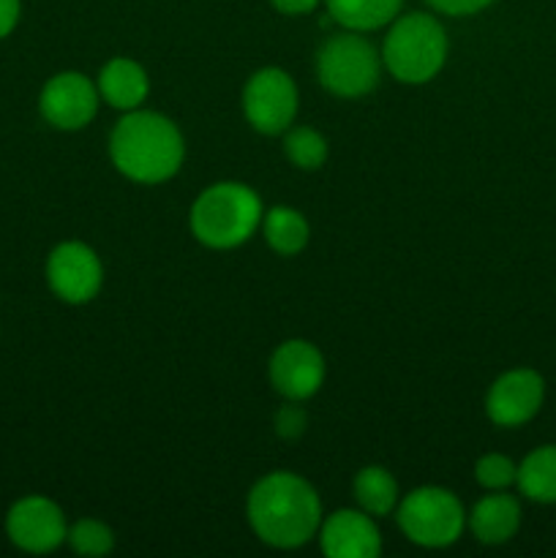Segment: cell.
I'll list each match as a JSON object with an SVG mask.
<instances>
[{"instance_id": "obj_1", "label": "cell", "mask_w": 556, "mask_h": 558, "mask_svg": "<svg viewBox=\"0 0 556 558\" xmlns=\"http://www.w3.org/2000/svg\"><path fill=\"white\" fill-rule=\"evenodd\" d=\"M249 521L262 543L300 548L322 526L319 496L298 474H267L249 496Z\"/></svg>"}, {"instance_id": "obj_2", "label": "cell", "mask_w": 556, "mask_h": 558, "mask_svg": "<svg viewBox=\"0 0 556 558\" xmlns=\"http://www.w3.org/2000/svg\"><path fill=\"white\" fill-rule=\"evenodd\" d=\"M109 153L125 178L136 183H161L183 163V136L164 114L131 109L114 125Z\"/></svg>"}, {"instance_id": "obj_3", "label": "cell", "mask_w": 556, "mask_h": 558, "mask_svg": "<svg viewBox=\"0 0 556 558\" xmlns=\"http://www.w3.org/2000/svg\"><path fill=\"white\" fill-rule=\"evenodd\" d=\"M262 223V202L249 185L216 183L202 191L191 210L196 240L210 248H234Z\"/></svg>"}, {"instance_id": "obj_4", "label": "cell", "mask_w": 556, "mask_h": 558, "mask_svg": "<svg viewBox=\"0 0 556 558\" xmlns=\"http://www.w3.org/2000/svg\"><path fill=\"white\" fill-rule=\"evenodd\" d=\"M445 27L439 25V20H434L431 14H420V11L392 22L385 38V49H382L387 71L407 85L434 80L445 65Z\"/></svg>"}, {"instance_id": "obj_5", "label": "cell", "mask_w": 556, "mask_h": 558, "mask_svg": "<svg viewBox=\"0 0 556 558\" xmlns=\"http://www.w3.org/2000/svg\"><path fill=\"white\" fill-rule=\"evenodd\" d=\"M316 76L336 96H365L379 82V54L354 31L341 33L327 38L316 54Z\"/></svg>"}, {"instance_id": "obj_6", "label": "cell", "mask_w": 556, "mask_h": 558, "mask_svg": "<svg viewBox=\"0 0 556 558\" xmlns=\"http://www.w3.org/2000/svg\"><path fill=\"white\" fill-rule=\"evenodd\" d=\"M463 507L450 490L418 488L398 507V526L412 543L423 548H445L463 532Z\"/></svg>"}, {"instance_id": "obj_7", "label": "cell", "mask_w": 556, "mask_h": 558, "mask_svg": "<svg viewBox=\"0 0 556 558\" xmlns=\"http://www.w3.org/2000/svg\"><path fill=\"white\" fill-rule=\"evenodd\" d=\"M243 109L249 123L262 134H281L298 114V87L281 69H262L243 90Z\"/></svg>"}, {"instance_id": "obj_8", "label": "cell", "mask_w": 556, "mask_h": 558, "mask_svg": "<svg viewBox=\"0 0 556 558\" xmlns=\"http://www.w3.org/2000/svg\"><path fill=\"white\" fill-rule=\"evenodd\" d=\"M5 534L25 554H49L65 539V518L55 501L25 496L5 515Z\"/></svg>"}, {"instance_id": "obj_9", "label": "cell", "mask_w": 556, "mask_h": 558, "mask_svg": "<svg viewBox=\"0 0 556 558\" xmlns=\"http://www.w3.org/2000/svg\"><path fill=\"white\" fill-rule=\"evenodd\" d=\"M98 87L87 80L85 74L65 71V74L52 76L44 85L38 107H41L44 120L60 131L85 129L98 109Z\"/></svg>"}, {"instance_id": "obj_10", "label": "cell", "mask_w": 556, "mask_h": 558, "mask_svg": "<svg viewBox=\"0 0 556 558\" xmlns=\"http://www.w3.org/2000/svg\"><path fill=\"white\" fill-rule=\"evenodd\" d=\"M101 262L85 243H60L47 259V281L65 303H87L101 289Z\"/></svg>"}, {"instance_id": "obj_11", "label": "cell", "mask_w": 556, "mask_h": 558, "mask_svg": "<svg viewBox=\"0 0 556 558\" xmlns=\"http://www.w3.org/2000/svg\"><path fill=\"white\" fill-rule=\"evenodd\" d=\"M543 398V376L529 368H516L494 381L488 398H485V412H488L491 423L501 425V428H516V425L529 423L540 412Z\"/></svg>"}, {"instance_id": "obj_12", "label": "cell", "mask_w": 556, "mask_h": 558, "mask_svg": "<svg viewBox=\"0 0 556 558\" xmlns=\"http://www.w3.org/2000/svg\"><path fill=\"white\" fill-rule=\"evenodd\" d=\"M325 379V360L309 341H287L270 360V381L289 401H305Z\"/></svg>"}, {"instance_id": "obj_13", "label": "cell", "mask_w": 556, "mask_h": 558, "mask_svg": "<svg viewBox=\"0 0 556 558\" xmlns=\"http://www.w3.org/2000/svg\"><path fill=\"white\" fill-rule=\"evenodd\" d=\"M382 539L365 512L341 510L322 523V550L330 558H376Z\"/></svg>"}, {"instance_id": "obj_14", "label": "cell", "mask_w": 556, "mask_h": 558, "mask_svg": "<svg viewBox=\"0 0 556 558\" xmlns=\"http://www.w3.org/2000/svg\"><path fill=\"white\" fill-rule=\"evenodd\" d=\"M469 526H472L474 537L480 543L501 545L521 526V507L512 496L491 494L474 505L472 515H469Z\"/></svg>"}, {"instance_id": "obj_15", "label": "cell", "mask_w": 556, "mask_h": 558, "mask_svg": "<svg viewBox=\"0 0 556 558\" xmlns=\"http://www.w3.org/2000/svg\"><path fill=\"white\" fill-rule=\"evenodd\" d=\"M147 87L150 85H147L145 69L129 58L109 60L98 76V93L104 96V101L112 104L114 109H125V112L145 101Z\"/></svg>"}, {"instance_id": "obj_16", "label": "cell", "mask_w": 556, "mask_h": 558, "mask_svg": "<svg viewBox=\"0 0 556 558\" xmlns=\"http://www.w3.org/2000/svg\"><path fill=\"white\" fill-rule=\"evenodd\" d=\"M327 11L347 31H376L398 16L403 0H325Z\"/></svg>"}, {"instance_id": "obj_17", "label": "cell", "mask_w": 556, "mask_h": 558, "mask_svg": "<svg viewBox=\"0 0 556 558\" xmlns=\"http://www.w3.org/2000/svg\"><path fill=\"white\" fill-rule=\"evenodd\" d=\"M518 488L527 499L540 505H554L556 501V445L537 447L523 458L516 477Z\"/></svg>"}, {"instance_id": "obj_18", "label": "cell", "mask_w": 556, "mask_h": 558, "mask_svg": "<svg viewBox=\"0 0 556 558\" xmlns=\"http://www.w3.org/2000/svg\"><path fill=\"white\" fill-rule=\"evenodd\" d=\"M262 232L270 248L283 256L300 254L309 243V223L292 207H273L267 216H262Z\"/></svg>"}, {"instance_id": "obj_19", "label": "cell", "mask_w": 556, "mask_h": 558, "mask_svg": "<svg viewBox=\"0 0 556 558\" xmlns=\"http://www.w3.org/2000/svg\"><path fill=\"white\" fill-rule=\"evenodd\" d=\"M354 499L368 515H387L398 501V483L382 466H368L354 477Z\"/></svg>"}, {"instance_id": "obj_20", "label": "cell", "mask_w": 556, "mask_h": 558, "mask_svg": "<svg viewBox=\"0 0 556 558\" xmlns=\"http://www.w3.org/2000/svg\"><path fill=\"white\" fill-rule=\"evenodd\" d=\"M289 161L300 169H316L327 158V142L319 131L314 129H292L283 140Z\"/></svg>"}, {"instance_id": "obj_21", "label": "cell", "mask_w": 556, "mask_h": 558, "mask_svg": "<svg viewBox=\"0 0 556 558\" xmlns=\"http://www.w3.org/2000/svg\"><path fill=\"white\" fill-rule=\"evenodd\" d=\"M65 539L80 556H107L114 548L112 529L104 526L101 521H76Z\"/></svg>"}, {"instance_id": "obj_22", "label": "cell", "mask_w": 556, "mask_h": 558, "mask_svg": "<svg viewBox=\"0 0 556 558\" xmlns=\"http://www.w3.org/2000/svg\"><path fill=\"white\" fill-rule=\"evenodd\" d=\"M474 477L483 488L488 490H505L516 483L518 466L505 456H483L478 461V469H474Z\"/></svg>"}, {"instance_id": "obj_23", "label": "cell", "mask_w": 556, "mask_h": 558, "mask_svg": "<svg viewBox=\"0 0 556 558\" xmlns=\"http://www.w3.org/2000/svg\"><path fill=\"white\" fill-rule=\"evenodd\" d=\"M276 430L283 439H298L305 430V412L300 407H283L276 414Z\"/></svg>"}, {"instance_id": "obj_24", "label": "cell", "mask_w": 556, "mask_h": 558, "mask_svg": "<svg viewBox=\"0 0 556 558\" xmlns=\"http://www.w3.org/2000/svg\"><path fill=\"white\" fill-rule=\"evenodd\" d=\"M425 3H431L436 11H442V14L467 16L478 14V11H483L485 5H491L494 0H425Z\"/></svg>"}, {"instance_id": "obj_25", "label": "cell", "mask_w": 556, "mask_h": 558, "mask_svg": "<svg viewBox=\"0 0 556 558\" xmlns=\"http://www.w3.org/2000/svg\"><path fill=\"white\" fill-rule=\"evenodd\" d=\"M20 9V0H0V38H5L16 27Z\"/></svg>"}, {"instance_id": "obj_26", "label": "cell", "mask_w": 556, "mask_h": 558, "mask_svg": "<svg viewBox=\"0 0 556 558\" xmlns=\"http://www.w3.org/2000/svg\"><path fill=\"white\" fill-rule=\"evenodd\" d=\"M281 14H309L316 9L319 0H270Z\"/></svg>"}]
</instances>
